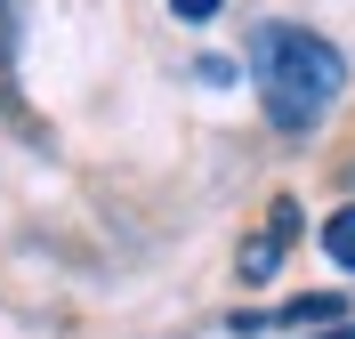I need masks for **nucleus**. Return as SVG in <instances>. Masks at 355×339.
I'll return each mask as SVG.
<instances>
[{"mask_svg": "<svg viewBox=\"0 0 355 339\" xmlns=\"http://www.w3.org/2000/svg\"><path fill=\"white\" fill-rule=\"evenodd\" d=\"M250 73H259V97H266V121L275 130H315L323 113L347 97V57H339L323 33L307 24H266L250 41Z\"/></svg>", "mask_w": 355, "mask_h": 339, "instance_id": "f257e3e1", "label": "nucleus"}, {"mask_svg": "<svg viewBox=\"0 0 355 339\" xmlns=\"http://www.w3.org/2000/svg\"><path fill=\"white\" fill-rule=\"evenodd\" d=\"M339 315H347V299L315 291V299H283V307H250V315H234V331L266 339V331H315V323H339Z\"/></svg>", "mask_w": 355, "mask_h": 339, "instance_id": "7ed1b4c3", "label": "nucleus"}, {"mask_svg": "<svg viewBox=\"0 0 355 339\" xmlns=\"http://www.w3.org/2000/svg\"><path fill=\"white\" fill-rule=\"evenodd\" d=\"M218 8H226V0H170V17H178V24H210Z\"/></svg>", "mask_w": 355, "mask_h": 339, "instance_id": "39448f33", "label": "nucleus"}, {"mask_svg": "<svg viewBox=\"0 0 355 339\" xmlns=\"http://www.w3.org/2000/svg\"><path fill=\"white\" fill-rule=\"evenodd\" d=\"M323 339H355V323H347V331H323Z\"/></svg>", "mask_w": 355, "mask_h": 339, "instance_id": "0eeeda50", "label": "nucleus"}, {"mask_svg": "<svg viewBox=\"0 0 355 339\" xmlns=\"http://www.w3.org/2000/svg\"><path fill=\"white\" fill-rule=\"evenodd\" d=\"M0 65H17V0H0Z\"/></svg>", "mask_w": 355, "mask_h": 339, "instance_id": "423d86ee", "label": "nucleus"}, {"mask_svg": "<svg viewBox=\"0 0 355 339\" xmlns=\"http://www.w3.org/2000/svg\"><path fill=\"white\" fill-rule=\"evenodd\" d=\"M291 243H299V202L275 194V202H266V226L234 250V275H243V283H275V267L291 259Z\"/></svg>", "mask_w": 355, "mask_h": 339, "instance_id": "f03ea898", "label": "nucleus"}, {"mask_svg": "<svg viewBox=\"0 0 355 339\" xmlns=\"http://www.w3.org/2000/svg\"><path fill=\"white\" fill-rule=\"evenodd\" d=\"M323 259L355 275V210H331V218H323Z\"/></svg>", "mask_w": 355, "mask_h": 339, "instance_id": "20e7f679", "label": "nucleus"}]
</instances>
